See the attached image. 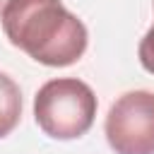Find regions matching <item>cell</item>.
<instances>
[{
    "label": "cell",
    "mask_w": 154,
    "mask_h": 154,
    "mask_svg": "<svg viewBox=\"0 0 154 154\" xmlns=\"http://www.w3.org/2000/svg\"><path fill=\"white\" fill-rule=\"evenodd\" d=\"M106 140L116 154H154V91H128L108 108Z\"/></svg>",
    "instance_id": "cell-3"
},
{
    "label": "cell",
    "mask_w": 154,
    "mask_h": 154,
    "mask_svg": "<svg viewBox=\"0 0 154 154\" xmlns=\"http://www.w3.org/2000/svg\"><path fill=\"white\" fill-rule=\"evenodd\" d=\"M22 118V91L17 82L0 72V140L7 137Z\"/></svg>",
    "instance_id": "cell-4"
},
{
    "label": "cell",
    "mask_w": 154,
    "mask_h": 154,
    "mask_svg": "<svg viewBox=\"0 0 154 154\" xmlns=\"http://www.w3.org/2000/svg\"><path fill=\"white\" fill-rule=\"evenodd\" d=\"M0 22L10 43L41 65L67 67L87 51V26L60 0H7Z\"/></svg>",
    "instance_id": "cell-1"
},
{
    "label": "cell",
    "mask_w": 154,
    "mask_h": 154,
    "mask_svg": "<svg viewBox=\"0 0 154 154\" xmlns=\"http://www.w3.org/2000/svg\"><path fill=\"white\" fill-rule=\"evenodd\" d=\"M96 96L77 77L48 79L34 96V118L53 140L82 137L96 118Z\"/></svg>",
    "instance_id": "cell-2"
},
{
    "label": "cell",
    "mask_w": 154,
    "mask_h": 154,
    "mask_svg": "<svg viewBox=\"0 0 154 154\" xmlns=\"http://www.w3.org/2000/svg\"><path fill=\"white\" fill-rule=\"evenodd\" d=\"M5 2H7V0H0V10H2V7H5Z\"/></svg>",
    "instance_id": "cell-6"
},
{
    "label": "cell",
    "mask_w": 154,
    "mask_h": 154,
    "mask_svg": "<svg viewBox=\"0 0 154 154\" xmlns=\"http://www.w3.org/2000/svg\"><path fill=\"white\" fill-rule=\"evenodd\" d=\"M137 55H140V63L147 72L154 75V26L142 36L140 41V48H137Z\"/></svg>",
    "instance_id": "cell-5"
}]
</instances>
